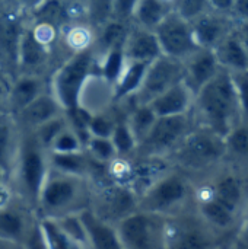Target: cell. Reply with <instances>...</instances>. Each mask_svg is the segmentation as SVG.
Listing matches in <instances>:
<instances>
[{"mask_svg":"<svg viewBox=\"0 0 248 249\" xmlns=\"http://www.w3.org/2000/svg\"><path fill=\"white\" fill-rule=\"evenodd\" d=\"M191 115L202 125L224 139L241 121L240 105L231 73L221 69L196 95Z\"/></svg>","mask_w":248,"mask_h":249,"instance_id":"1","label":"cell"},{"mask_svg":"<svg viewBox=\"0 0 248 249\" xmlns=\"http://www.w3.org/2000/svg\"><path fill=\"white\" fill-rule=\"evenodd\" d=\"M92 181L86 177L72 175L50 166L38 196L37 217L60 219L80 214L91 207Z\"/></svg>","mask_w":248,"mask_h":249,"instance_id":"2","label":"cell"},{"mask_svg":"<svg viewBox=\"0 0 248 249\" xmlns=\"http://www.w3.org/2000/svg\"><path fill=\"white\" fill-rule=\"evenodd\" d=\"M50 171V152L34 133H22L18 158L9 182L13 196L35 212L38 196Z\"/></svg>","mask_w":248,"mask_h":249,"instance_id":"3","label":"cell"},{"mask_svg":"<svg viewBox=\"0 0 248 249\" xmlns=\"http://www.w3.org/2000/svg\"><path fill=\"white\" fill-rule=\"evenodd\" d=\"M227 158L225 139L202 125H194L168 156L174 168L186 175L208 171Z\"/></svg>","mask_w":248,"mask_h":249,"instance_id":"4","label":"cell"},{"mask_svg":"<svg viewBox=\"0 0 248 249\" xmlns=\"http://www.w3.org/2000/svg\"><path fill=\"white\" fill-rule=\"evenodd\" d=\"M191 198L194 190L189 175L172 166L139 196L137 209L171 217L184 213Z\"/></svg>","mask_w":248,"mask_h":249,"instance_id":"5","label":"cell"},{"mask_svg":"<svg viewBox=\"0 0 248 249\" xmlns=\"http://www.w3.org/2000/svg\"><path fill=\"white\" fill-rule=\"evenodd\" d=\"M96 70L98 55L94 45L70 54L53 70L50 74V90L66 112L79 108L82 89Z\"/></svg>","mask_w":248,"mask_h":249,"instance_id":"6","label":"cell"},{"mask_svg":"<svg viewBox=\"0 0 248 249\" xmlns=\"http://www.w3.org/2000/svg\"><path fill=\"white\" fill-rule=\"evenodd\" d=\"M196 125L191 112L171 117H156L151 130L137 143L133 155L140 158H167Z\"/></svg>","mask_w":248,"mask_h":249,"instance_id":"7","label":"cell"},{"mask_svg":"<svg viewBox=\"0 0 248 249\" xmlns=\"http://www.w3.org/2000/svg\"><path fill=\"white\" fill-rule=\"evenodd\" d=\"M167 217L134 210L114 228L123 249H164Z\"/></svg>","mask_w":248,"mask_h":249,"instance_id":"8","label":"cell"},{"mask_svg":"<svg viewBox=\"0 0 248 249\" xmlns=\"http://www.w3.org/2000/svg\"><path fill=\"white\" fill-rule=\"evenodd\" d=\"M89 210L101 220L115 226L121 219L137 210V194L130 187L105 178L92 182Z\"/></svg>","mask_w":248,"mask_h":249,"instance_id":"9","label":"cell"},{"mask_svg":"<svg viewBox=\"0 0 248 249\" xmlns=\"http://www.w3.org/2000/svg\"><path fill=\"white\" fill-rule=\"evenodd\" d=\"M212 229L199 217L186 212L167 217L164 249H215Z\"/></svg>","mask_w":248,"mask_h":249,"instance_id":"10","label":"cell"},{"mask_svg":"<svg viewBox=\"0 0 248 249\" xmlns=\"http://www.w3.org/2000/svg\"><path fill=\"white\" fill-rule=\"evenodd\" d=\"M183 79H184L183 61L162 54L149 63L139 90L127 101L132 105L149 104L152 99H155L158 95H161L171 86L183 82Z\"/></svg>","mask_w":248,"mask_h":249,"instance_id":"11","label":"cell"},{"mask_svg":"<svg viewBox=\"0 0 248 249\" xmlns=\"http://www.w3.org/2000/svg\"><path fill=\"white\" fill-rule=\"evenodd\" d=\"M164 55L184 61L199 50L194 41L191 25L177 12H170L153 29Z\"/></svg>","mask_w":248,"mask_h":249,"instance_id":"12","label":"cell"},{"mask_svg":"<svg viewBox=\"0 0 248 249\" xmlns=\"http://www.w3.org/2000/svg\"><path fill=\"white\" fill-rule=\"evenodd\" d=\"M51 61L50 44L44 42L32 26H23L18 50V74L50 77L53 73Z\"/></svg>","mask_w":248,"mask_h":249,"instance_id":"13","label":"cell"},{"mask_svg":"<svg viewBox=\"0 0 248 249\" xmlns=\"http://www.w3.org/2000/svg\"><path fill=\"white\" fill-rule=\"evenodd\" d=\"M37 214L16 197L0 207V241L23 244L37 222Z\"/></svg>","mask_w":248,"mask_h":249,"instance_id":"14","label":"cell"},{"mask_svg":"<svg viewBox=\"0 0 248 249\" xmlns=\"http://www.w3.org/2000/svg\"><path fill=\"white\" fill-rule=\"evenodd\" d=\"M64 112L66 111L61 107V104L57 101L53 92L47 89L39 96H37L31 104H28L25 108L16 112L13 117L22 133H31L42 124H45L47 121L58 115H63Z\"/></svg>","mask_w":248,"mask_h":249,"instance_id":"15","label":"cell"},{"mask_svg":"<svg viewBox=\"0 0 248 249\" xmlns=\"http://www.w3.org/2000/svg\"><path fill=\"white\" fill-rule=\"evenodd\" d=\"M184 79L183 82L190 88L196 95L208 82H210L216 73L221 70V66L216 60L215 51L208 48H199L184 61Z\"/></svg>","mask_w":248,"mask_h":249,"instance_id":"16","label":"cell"},{"mask_svg":"<svg viewBox=\"0 0 248 249\" xmlns=\"http://www.w3.org/2000/svg\"><path fill=\"white\" fill-rule=\"evenodd\" d=\"M123 51L127 61H140L151 63L159 55H162L158 38L153 31L137 26L134 23L129 25Z\"/></svg>","mask_w":248,"mask_h":249,"instance_id":"17","label":"cell"},{"mask_svg":"<svg viewBox=\"0 0 248 249\" xmlns=\"http://www.w3.org/2000/svg\"><path fill=\"white\" fill-rule=\"evenodd\" d=\"M224 15L225 13L210 9L190 22L193 36L199 48L213 50L231 32L232 28H229Z\"/></svg>","mask_w":248,"mask_h":249,"instance_id":"18","label":"cell"},{"mask_svg":"<svg viewBox=\"0 0 248 249\" xmlns=\"http://www.w3.org/2000/svg\"><path fill=\"white\" fill-rule=\"evenodd\" d=\"M193 104L194 93L184 82H180L158 95L148 105L152 108L156 117H171L191 112Z\"/></svg>","mask_w":248,"mask_h":249,"instance_id":"19","label":"cell"},{"mask_svg":"<svg viewBox=\"0 0 248 249\" xmlns=\"http://www.w3.org/2000/svg\"><path fill=\"white\" fill-rule=\"evenodd\" d=\"M50 89V77L38 74H18L10 82L9 105L10 114L15 115L37 96Z\"/></svg>","mask_w":248,"mask_h":249,"instance_id":"20","label":"cell"},{"mask_svg":"<svg viewBox=\"0 0 248 249\" xmlns=\"http://www.w3.org/2000/svg\"><path fill=\"white\" fill-rule=\"evenodd\" d=\"M22 131L12 114L0 115V171L10 178L13 171L19 146H20Z\"/></svg>","mask_w":248,"mask_h":249,"instance_id":"21","label":"cell"},{"mask_svg":"<svg viewBox=\"0 0 248 249\" xmlns=\"http://www.w3.org/2000/svg\"><path fill=\"white\" fill-rule=\"evenodd\" d=\"M88 235V249H123L115 228L99 217L89 209L80 213Z\"/></svg>","mask_w":248,"mask_h":249,"instance_id":"22","label":"cell"},{"mask_svg":"<svg viewBox=\"0 0 248 249\" xmlns=\"http://www.w3.org/2000/svg\"><path fill=\"white\" fill-rule=\"evenodd\" d=\"M213 51L221 69L229 73L248 70V51L238 39L235 29H231V32L213 48Z\"/></svg>","mask_w":248,"mask_h":249,"instance_id":"23","label":"cell"},{"mask_svg":"<svg viewBox=\"0 0 248 249\" xmlns=\"http://www.w3.org/2000/svg\"><path fill=\"white\" fill-rule=\"evenodd\" d=\"M212 198L221 203L234 214L238 213L243 203V184L235 175H222L212 184L202 187Z\"/></svg>","mask_w":248,"mask_h":249,"instance_id":"24","label":"cell"},{"mask_svg":"<svg viewBox=\"0 0 248 249\" xmlns=\"http://www.w3.org/2000/svg\"><path fill=\"white\" fill-rule=\"evenodd\" d=\"M148 66H149V63L127 61L126 60V64L121 70V74L118 76L117 82L113 86L114 104L130 99L139 90Z\"/></svg>","mask_w":248,"mask_h":249,"instance_id":"25","label":"cell"},{"mask_svg":"<svg viewBox=\"0 0 248 249\" xmlns=\"http://www.w3.org/2000/svg\"><path fill=\"white\" fill-rule=\"evenodd\" d=\"M170 12L172 7L165 0H137L132 23L153 31Z\"/></svg>","mask_w":248,"mask_h":249,"instance_id":"26","label":"cell"},{"mask_svg":"<svg viewBox=\"0 0 248 249\" xmlns=\"http://www.w3.org/2000/svg\"><path fill=\"white\" fill-rule=\"evenodd\" d=\"M38 225L48 249H88L75 238H72L57 219L38 217Z\"/></svg>","mask_w":248,"mask_h":249,"instance_id":"27","label":"cell"},{"mask_svg":"<svg viewBox=\"0 0 248 249\" xmlns=\"http://www.w3.org/2000/svg\"><path fill=\"white\" fill-rule=\"evenodd\" d=\"M155 120H156V115L148 104H137V105L130 104V108L126 115V121L137 143L146 136V133L151 130L152 124L155 123Z\"/></svg>","mask_w":248,"mask_h":249,"instance_id":"28","label":"cell"},{"mask_svg":"<svg viewBox=\"0 0 248 249\" xmlns=\"http://www.w3.org/2000/svg\"><path fill=\"white\" fill-rule=\"evenodd\" d=\"M124 64H126V57L121 44L108 50L105 54H102L98 58V73L101 74V77H104L108 83L114 86L118 76L121 74Z\"/></svg>","mask_w":248,"mask_h":249,"instance_id":"29","label":"cell"},{"mask_svg":"<svg viewBox=\"0 0 248 249\" xmlns=\"http://www.w3.org/2000/svg\"><path fill=\"white\" fill-rule=\"evenodd\" d=\"M126 114H123L118 120H117V124L113 130V134H111V142L115 147V152H117V156L118 158H126V156H132L136 150V146H137V142L126 121Z\"/></svg>","mask_w":248,"mask_h":249,"instance_id":"30","label":"cell"},{"mask_svg":"<svg viewBox=\"0 0 248 249\" xmlns=\"http://www.w3.org/2000/svg\"><path fill=\"white\" fill-rule=\"evenodd\" d=\"M227 158L248 160V121H240L225 137Z\"/></svg>","mask_w":248,"mask_h":249,"instance_id":"31","label":"cell"},{"mask_svg":"<svg viewBox=\"0 0 248 249\" xmlns=\"http://www.w3.org/2000/svg\"><path fill=\"white\" fill-rule=\"evenodd\" d=\"M85 150L95 162L101 165H108L117 158L115 147L110 137L89 136V139L85 143Z\"/></svg>","mask_w":248,"mask_h":249,"instance_id":"32","label":"cell"},{"mask_svg":"<svg viewBox=\"0 0 248 249\" xmlns=\"http://www.w3.org/2000/svg\"><path fill=\"white\" fill-rule=\"evenodd\" d=\"M67 118H66V112L63 115H58L50 121H47L45 124H42L41 127H38L34 133V136L37 137V140L50 152V147L53 144V142L56 140V137L67 127Z\"/></svg>","mask_w":248,"mask_h":249,"instance_id":"33","label":"cell"},{"mask_svg":"<svg viewBox=\"0 0 248 249\" xmlns=\"http://www.w3.org/2000/svg\"><path fill=\"white\" fill-rule=\"evenodd\" d=\"M83 149H85L83 142L76 134V131L67 124V127L53 142L50 152L51 153H72V152H79Z\"/></svg>","mask_w":248,"mask_h":249,"instance_id":"34","label":"cell"},{"mask_svg":"<svg viewBox=\"0 0 248 249\" xmlns=\"http://www.w3.org/2000/svg\"><path fill=\"white\" fill-rule=\"evenodd\" d=\"M86 13L95 28H101L113 19V0H86Z\"/></svg>","mask_w":248,"mask_h":249,"instance_id":"35","label":"cell"},{"mask_svg":"<svg viewBox=\"0 0 248 249\" xmlns=\"http://www.w3.org/2000/svg\"><path fill=\"white\" fill-rule=\"evenodd\" d=\"M209 0H175L174 12H177L181 18L191 22L197 16L210 10Z\"/></svg>","mask_w":248,"mask_h":249,"instance_id":"36","label":"cell"},{"mask_svg":"<svg viewBox=\"0 0 248 249\" xmlns=\"http://www.w3.org/2000/svg\"><path fill=\"white\" fill-rule=\"evenodd\" d=\"M231 77L234 82V88L240 105L241 120L248 121V70L231 73Z\"/></svg>","mask_w":248,"mask_h":249,"instance_id":"37","label":"cell"},{"mask_svg":"<svg viewBox=\"0 0 248 249\" xmlns=\"http://www.w3.org/2000/svg\"><path fill=\"white\" fill-rule=\"evenodd\" d=\"M136 3L137 0H113V19L124 23H132Z\"/></svg>","mask_w":248,"mask_h":249,"instance_id":"38","label":"cell"},{"mask_svg":"<svg viewBox=\"0 0 248 249\" xmlns=\"http://www.w3.org/2000/svg\"><path fill=\"white\" fill-rule=\"evenodd\" d=\"M22 245L25 247V249H48L44 238H42V233H41V229L38 225V219H37L35 225L32 226V229L29 231V233Z\"/></svg>","mask_w":248,"mask_h":249,"instance_id":"39","label":"cell"},{"mask_svg":"<svg viewBox=\"0 0 248 249\" xmlns=\"http://www.w3.org/2000/svg\"><path fill=\"white\" fill-rule=\"evenodd\" d=\"M10 82L12 79H9L6 74L0 71V115L10 114V105H9Z\"/></svg>","mask_w":248,"mask_h":249,"instance_id":"40","label":"cell"},{"mask_svg":"<svg viewBox=\"0 0 248 249\" xmlns=\"http://www.w3.org/2000/svg\"><path fill=\"white\" fill-rule=\"evenodd\" d=\"M13 191L9 182V178L0 171V207L9 204L13 200Z\"/></svg>","mask_w":248,"mask_h":249,"instance_id":"41","label":"cell"},{"mask_svg":"<svg viewBox=\"0 0 248 249\" xmlns=\"http://www.w3.org/2000/svg\"><path fill=\"white\" fill-rule=\"evenodd\" d=\"M229 13H231L238 22L248 20V0H234Z\"/></svg>","mask_w":248,"mask_h":249,"instance_id":"42","label":"cell"},{"mask_svg":"<svg viewBox=\"0 0 248 249\" xmlns=\"http://www.w3.org/2000/svg\"><path fill=\"white\" fill-rule=\"evenodd\" d=\"M234 0H209V4L213 10L219 12V13H229L231 7H232Z\"/></svg>","mask_w":248,"mask_h":249,"instance_id":"43","label":"cell"},{"mask_svg":"<svg viewBox=\"0 0 248 249\" xmlns=\"http://www.w3.org/2000/svg\"><path fill=\"white\" fill-rule=\"evenodd\" d=\"M234 29H235V34H237L238 39L241 41V44L248 51V20L238 22V26L234 28Z\"/></svg>","mask_w":248,"mask_h":249,"instance_id":"44","label":"cell"},{"mask_svg":"<svg viewBox=\"0 0 248 249\" xmlns=\"http://www.w3.org/2000/svg\"><path fill=\"white\" fill-rule=\"evenodd\" d=\"M240 242L248 245V219L243 223L241 229H240Z\"/></svg>","mask_w":248,"mask_h":249,"instance_id":"45","label":"cell"},{"mask_svg":"<svg viewBox=\"0 0 248 249\" xmlns=\"http://www.w3.org/2000/svg\"><path fill=\"white\" fill-rule=\"evenodd\" d=\"M0 249H25L22 244H15V242H7V241H0Z\"/></svg>","mask_w":248,"mask_h":249,"instance_id":"46","label":"cell"},{"mask_svg":"<svg viewBox=\"0 0 248 249\" xmlns=\"http://www.w3.org/2000/svg\"><path fill=\"white\" fill-rule=\"evenodd\" d=\"M238 245H240V247H238V249H248V245H244V244H241V242H240Z\"/></svg>","mask_w":248,"mask_h":249,"instance_id":"47","label":"cell"},{"mask_svg":"<svg viewBox=\"0 0 248 249\" xmlns=\"http://www.w3.org/2000/svg\"><path fill=\"white\" fill-rule=\"evenodd\" d=\"M215 249H222V248H218V247H216V248H215Z\"/></svg>","mask_w":248,"mask_h":249,"instance_id":"48","label":"cell"}]
</instances>
